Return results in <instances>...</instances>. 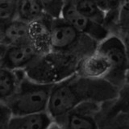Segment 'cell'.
Wrapping results in <instances>:
<instances>
[{
  "instance_id": "obj_1",
  "label": "cell",
  "mask_w": 129,
  "mask_h": 129,
  "mask_svg": "<svg viewBox=\"0 0 129 129\" xmlns=\"http://www.w3.org/2000/svg\"><path fill=\"white\" fill-rule=\"evenodd\" d=\"M118 96L119 89L107 80L87 78L76 73L53 85L47 113L54 122H60L83 103L103 104Z\"/></svg>"
},
{
  "instance_id": "obj_2",
  "label": "cell",
  "mask_w": 129,
  "mask_h": 129,
  "mask_svg": "<svg viewBox=\"0 0 129 129\" xmlns=\"http://www.w3.org/2000/svg\"><path fill=\"white\" fill-rule=\"evenodd\" d=\"M82 59L75 54L50 52L40 56L25 74L36 82L55 85L75 74Z\"/></svg>"
},
{
  "instance_id": "obj_3",
  "label": "cell",
  "mask_w": 129,
  "mask_h": 129,
  "mask_svg": "<svg viewBox=\"0 0 129 129\" xmlns=\"http://www.w3.org/2000/svg\"><path fill=\"white\" fill-rule=\"evenodd\" d=\"M53 85L42 84L25 77L17 92L5 103L12 116L34 115L47 112Z\"/></svg>"
},
{
  "instance_id": "obj_4",
  "label": "cell",
  "mask_w": 129,
  "mask_h": 129,
  "mask_svg": "<svg viewBox=\"0 0 129 129\" xmlns=\"http://www.w3.org/2000/svg\"><path fill=\"white\" fill-rule=\"evenodd\" d=\"M49 44L50 52L75 54L83 58L94 52L99 44L81 34L60 18L51 21Z\"/></svg>"
},
{
  "instance_id": "obj_5",
  "label": "cell",
  "mask_w": 129,
  "mask_h": 129,
  "mask_svg": "<svg viewBox=\"0 0 129 129\" xmlns=\"http://www.w3.org/2000/svg\"><path fill=\"white\" fill-rule=\"evenodd\" d=\"M97 50L107 59L111 66V71L107 81L119 89L125 82L128 68V56L123 41L117 36L110 35L98 44Z\"/></svg>"
},
{
  "instance_id": "obj_6",
  "label": "cell",
  "mask_w": 129,
  "mask_h": 129,
  "mask_svg": "<svg viewBox=\"0 0 129 129\" xmlns=\"http://www.w3.org/2000/svg\"><path fill=\"white\" fill-rule=\"evenodd\" d=\"M42 56L29 39L2 48L1 68L14 71H25Z\"/></svg>"
},
{
  "instance_id": "obj_7",
  "label": "cell",
  "mask_w": 129,
  "mask_h": 129,
  "mask_svg": "<svg viewBox=\"0 0 129 129\" xmlns=\"http://www.w3.org/2000/svg\"><path fill=\"white\" fill-rule=\"evenodd\" d=\"M61 18L81 34L98 44L110 36L107 27L92 21L83 15L76 8L74 1H66Z\"/></svg>"
},
{
  "instance_id": "obj_8",
  "label": "cell",
  "mask_w": 129,
  "mask_h": 129,
  "mask_svg": "<svg viewBox=\"0 0 129 129\" xmlns=\"http://www.w3.org/2000/svg\"><path fill=\"white\" fill-rule=\"evenodd\" d=\"M101 106L97 103H83L56 123L63 124L67 129H99Z\"/></svg>"
},
{
  "instance_id": "obj_9",
  "label": "cell",
  "mask_w": 129,
  "mask_h": 129,
  "mask_svg": "<svg viewBox=\"0 0 129 129\" xmlns=\"http://www.w3.org/2000/svg\"><path fill=\"white\" fill-rule=\"evenodd\" d=\"M111 71L107 59L96 48L94 52L80 60L77 74L87 78L107 80Z\"/></svg>"
},
{
  "instance_id": "obj_10",
  "label": "cell",
  "mask_w": 129,
  "mask_h": 129,
  "mask_svg": "<svg viewBox=\"0 0 129 129\" xmlns=\"http://www.w3.org/2000/svg\"><path fill=\"white\" fill-rule=\"evenodd\" d=\"M53 123L47 112L12 116L5 129H49Z\"/></svg>"
},
{
  "instance_id": "obj_11",
  "label": "cell",
  "mask_w": 129,
  "mask_h": 129,
  "mask_svg": "<svg viewBox=\"0 0 129 129\" xmlns=\"http://www.w3.org/2000/svg\"><path fill=\"white\" fill-rule=\"evenodd\" d=\"M29 25L16 19L1 24V48H5L28 38Z\"/></svg>"
},
{
  "instance_id": "obj_12",
  "label": "cell",
  "mask_w": 129,
  "mask_h": 129,
  "mask_svg": "<svg viewBox=\"0 0 129 129\" xmlns=\"http://www.w3.org/2000/svg\"><path fill=\"white\" fill-rule=\"evenodd\" d=\"M52 19L44 17L29 25L28 39L33 43L41 55L50 52L49 30Z\"/></svg>"
},
{
  "instance_id": "obj_13",
  "label": "cell",
  "mask_w": 129,
  "mask_h": 129,
  "mask_svg": "<svg viewBox=\"0 0 129 129\" xmlns=\"http://www.w3.org/2000/svg\"><path fill=\"white\" fill-rule=\"evenodd\" d=\"M25 75V71H14L1 68V103L7 102L14 96Z\"/></svg>"
},
{
  "instance_id": "obj_14",
  "label": "cell",
  "mask_w": 129,
  "mask_h": 129,
  "mask_svg": "<svg viewBox=\"0 0 129 129\" xmlns=\"http://www.w3.org/2000/svg\"><path fill=\"white\" fill-rule=\"evenodd\" d=\"M45 17L41 1L23 0L18 1L17 19L27 24L40 21Z\"/></svg>"
},
{
  "instance_id": "obj_15",
  "label": "cell",
  "mask_w": 129,
  "mask_h": 129,
  "mask_svg": "<svg viewBox=\"0 0 129 129\" xmlns=\"http://www.w3.org/2000/svg\"><path fill=\"white\" fill-rule=\"evenodd\" d=\"M74 3L78 11L86 17L95 23L107 27V14L98 6L95 1L82 0V1H74Z\"/></svg>"
},
{
  "instance_id": "obj_16",
  "label": "cell",
  "mask_w": 129,
  "mask_h": 129,
  "mask_svg": "<svg viewBox=\"0 0 129 129\" xmlns=\"http://www.w3.org/2000/svg\"><path fill=\"white\" fill-rule=\"evenodd\" d=\"M99 129H129V112L119 111L99 118Z\"/></svg>"
},
{
  "instance_id": "obj_17",
  "label": "cell",
  "mask_w": 129,
  "mask_h": 129,
  "mask_svg": "<svg viewBox=\"0 0 129 129\" xmlns=\"http://www.w3.org/2000/svg\"><path fill=\"white\" fill-rule=\"evenodd\" d=\"M1 6V24L10 23L17 19L18 1L2 0Z\"/></svg>"
},
{
  "instance_id": "obj_18",
  "label": "cell",
  "mask_w": 129,
  "mask_h": 129,
  "mask_svg": "<svg viewBox=\"0 0 129 129\" xmlns=\"http://www.w3.org/2000/svg\"><path fill=\"white\" fill-rule=\"evenodd\" d=\"M44 15L52 20L60 19L66 1H41Z\"/></svg>"
},
{
  "instance_id": "obj_19",
  "label": "cell",
  "mask_w": 129,
  "mask_h": 129,
  "mask_svg": "<svg viewBox=\"0 0 129 129\" xmlns=\"http://www.w3.org/2000/svg\"><path fill=\"white\" fill-rule=\"evenodd\" d=\"M49 129H67V128L64 127L63 124H61V123L54 122L52 124V126L50 127Z\"/></svg>"
}]
</instances>
